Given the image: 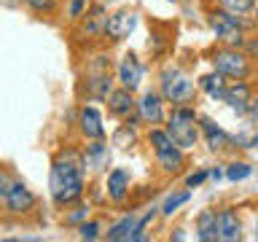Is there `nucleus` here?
<instances>
[{
	"label": "nucleus",
	"instance_id": "obj_33",
	"mask_svg": "<svg viewBox=\"0 0 258 242\" xmlns=\"http://www.w3.org/2000/svg\"><path fill=\"white\" fill-rule=\"evenodd\" d=\"M245 118L250 121V124H255V127H258V94H253V100H250V105H247V113H245Z\"/></svg>",
	"mask_w": 258,
	"mask_h": 242
},
{
	"label": "nucleus",
	"instance_id": "obj_25",
	"mask_svg": "<svg viewBox=\"0 0 258 242\" xmlns=\"http://www.w3.org/2000/svg\"><path fill=\"white\" fill-rule=\"evenodd\" d=\"M191 199V189H183V191H172V194H169V197L164 199V202H161V205H159V213L161 215H172V213H177V210H180L183 205H185V202H188Z\"/></svg>",
	"mask_w": 258,
	"mask_h": 242
},
{
	"label": "nucleus",
	"instance_id": "obj_24",
	"mask_svg": "<svg viewBox=\"0 0 258 242\" xmlns=\"http://www.w3.org/2000/svg\"><path fill=\"white\" fill-rule=\"evenodd\" d=\"M215 8H223L234 16H250L255 11V0H213Z\"/></svg>",
	"mask_w": 258,
	"mask_h": 242
},
{
	"label": "nucleus",
	"instance_id": "obj_11",
	"mask_svg": "<svg viewBox=\"0 0 258 242\" xmlns=\"http://www.w3.org/2000/svg\"><path fill=\"white\" fill-rule=\"evenodd\" d=\"M105 22H108V8L94 0V6L81 19V27L76 35L81 40H105Z\"/></svg>",
	"mask_w": 258,
	"mask_h": 242
},
{
	"label": "nucleus",
	"instance_id": "obj_7",
	"mask_svg": "<svg viewBox=\"0 0 258 242\" xmlns=\"http://www.w3.org/2000/svg\"><path fill=\"white\" fill-rule=\"evenodd\" d=\"M81 86L86 89L89 100H108V94L113 92V78H110V56L100 54L97 62H89L86 76L81 81Z\"/></svg>",
	"mask_w": 258,
	"mask_h": 242
},
{
	"label": "nucleus",
	"instance_id": "obj_31",
	"mask_svg": "<svg viewBox=\"0 0 258 242\" xmlns=\"http://www.w3.org/2000/svg\"><path fill=\"white\" fill-rule=\"evenodd\" d=\"M19 183V175L11 172V169H0V202L8 197V191Z\"/></svg>",
	"mask_w": 258,
	"mask_h": 242
},
{
	"label": "nucleus",
	"instance_id": "obj_6",
	"mask_svg": "<svg viewBox=\"0 0 258 242\" xmlns=\"http://www.w3.org/2000/svg\"><path fill=\"white\" fill-rule=\"evenodd\" d=\"M210 65H213V70H218L229 81L250 78V73H253V65H250V56L245 54V48L221 46V43H218V48L210 51Z\"/></svg>",
	"mask_w": 258,
	"mask_h": 242
},
{
	"label": "nucleus",
	"instance_id": "obj_3",
	"mask_svg": "<svg viewBox=\"0 0 258 242\" xmlns=\"http://www.w3.org/2000/svg\"><path fill=\"white\" fill-rule=\"evenodd\" d=\"M159 92L164 97V102H169L172 108L175 105H194V100L199 94V84L180 65L169 62L159 70Z\"/></svg>",
	"mask_w": 258,
	"mask_h": 242
},
{
	"label": "nucleus",
	"instance_id": "obj_12",
	"mask_svg": "<svg viewBox=\"0 0 258 242\" xmlns=\"http://www.w3.org/2000/svg\"><path fill=\"white\" fill-rule=\"evenodd\" d=\"M135 116L140 118V124H148V127L164 124L167 113H164V97H161V92H145L140 100H137Z\"/></svg>",
	"mask_w": 258,
	"mask_h": 242
},
{
	"label": "nucleus",
	"instance_id": "obj_10",
	"mask_svg": "<svg viewBox=\"0 0 258 242\" xmlns=\"http://www.w3.org/2000/svg\"><path fill=\"white\" fill-rule=\"evenodd\" d=\"M38 205V197H35V191L27 189V183L19 180L14 186L11 191H8V197L3 199V210L8 215H14V218H22V215H30L32 210H35Z\"/></svg>",
	"mask_w": 258,
	"mask_h": 242
},
{
	"label": "nucleus",
	"instance_id": "obj_16",
	"mask_svg": "<svg viewBox=\"0 0 258 242\" xmlns=\"http://www.w3.org/2000/svg\"><path fill=\"white\" fill-rule=\"evenodd\" d=\"M129 183H132V175H129L126 167H113L108 177H105V194L113 205H124L129 197Z\"/></svg>",
	"mask_w": 258,
	"mask_h": 242
},
{
	"label": "nucleus",
	"instance_id": "obj_21",
	"mask_svg": "<svg viewBox=\"0 0 258 242\" xmlns=\"http://www.w3.org/2000/svg\"><path fill=\"white\" fill-rule=\"evenodd\" d=\"M199 92L202 94H207L210 100H218V102H223V94H226V86H229V78L221 76L218 70L213 73H205V76H199Z\"/></svg>",
	"mask_w": 258,
	"mask_h": 242
},
{
	"label": "nucleus",
	"instance_id": "obj_38",
	"mask_svg": "<svg viewBox=\"0 0 258 242\" xmlns=\"http://www.w3.org/2000/svg\"><path fill=\"white\" fill-rule=\"evenodd\" d=\"M255 239H258V226H255Z\"/></svg>",
	"mask_w": 258,
	"mask_h": 242
},
{
	"label": "nucleus",
	"instance_id": "obj_29",
	"mask_svg": "<svg viewBox=\"0 0 258 242\" xmlns=\"http://www.w3.org/2000/svg\"><path fill=\"white\" fill-rule=\"evenodd\" d=\"M76 231H78L81 239H89V242H92V239H100V237H102V223H100V221H89V218H86V221L81 223Z\"/></svg>",
	"mask_w": 258,
	"mask_h": 242
},
{
	"label": "nucleus",
	"instance_id": "obj_9",
	"mask_svg": "<svg viewBox=\"0 0 258 242\" xmlns=\"http://www.w3.org/2000/svg\"><path fill=\"white\" fill-rule=\"evenodd\" d=\"M137 27V11L135 8H118V11L108 14V22H105V40L108 43H121L135 32Z\"/></svg>",
	"mask_w": 258,
	"mask_h": 242
},
{
	"label": "nucleus",
	"instance_id": "obj_22",
	"mask_svg": "<svg viewBox=\"0 0 258 242\" xmlns=\"http://www.w3.org/2000/svg\"><path fill=\"white\" fill-rule=\"evenodd\" d=\"M197 237L202 242L218 239V210H202L197 218Z\"/></svg>",
	"mask_w": 258,
	"mask_h": 242
},
{
	"label": "nucleus",
	"instance_id": "obj_14",
	"mask_svg": "<svg viewBox=\"0 0 258 242\" xmlns=\"http://www.w3.org/2000/svg\"><path fill=\"white\" fill-rule=\"evenodd\" d=\"M81 161H84V169L92 175H100V172H108L110 167V145L102 140H92L81 151Z\"/></svg>",
	"mask_w": 258,
	"mask_h": 242
},
{
	"label": "nucleus",
	"instance_id": "obj_39",
	"mask_svg": "<svg viewBox=\"0 0 258 242\" xmlns=\"http://www.w3.org/2000/svg\"><path fill=\"white\" fill-rule=\"evenodd\" d=\"M169 3H177V0H169Z\"/></svg>",
	"mask_w": 258,
	"mask_h": 242
},
{
	"label": "nucleus",
	"instance_id": "obj_17",
	"mask_svg": "<svg viewBox=\"0 0 258 242\" xmlns=\"http://www.w3.org/2000/svg\"><path fill=\"white\" fill-rule=\"evenodd\" d=\"M250 100H253V86L247 84V78H242V81H231V84L226 86L223 102L229 105V110H234L237 116H245V113H247Z\"/></svg>",
	"mask_w": 258,
	"mask_h": 242
},
{
	"label": "nucleus",
	"instance_id": "obj_26",
	"mask_svg": "<svg viewBox=\"0 0 258 242\" xmlns=\"http://www.w3.org/2000/svg\"><path fill=\"white\" fill-rule=\"evenodd\" d=\"M250 175H253V164H247V161H242V159H234L226 164V177H229L231 183L247 180Z\"/></svg>",
	"mask_w": 258,
	"mask_h": 242
},
{
	"label": "nucleus",
	"instance_id": "obj_13",
	"mask_svg": "<svg viewBox=\"0 0 258 242\" xmlns=\"http://www.w3.org/2000/svg\"><path fill=\"white\" fill-rule=\"evenodd\" d=\"M118 84L124 89H132V92H137V89L143 86V78H145V65L140 62V56H137L135 51H126L124 56L118 59Z\"/></svg>",
	"mask_w": 258,
	"mask_h": 242
},
{
	"label": "nucleus",
	"instance_id": "obj_2",
	"mask_svg": "<svg viewBox=\"0 0 258 242\" xmlns=\"http://www.w3.org/2000/svg\"><path fill=\"white\" fill-rule=\"evenodd\" d=\"M207 27L213 30L215 40L221 46H234V48H242L245 46V38H247V30L250 27H258L255 19H247V16H234L223 8H207Z\"/></svg>",
	"mask_w": 258,
	"mask_h": 242
},
{
	"label": "nucleus",
	"instance_id": "obj_8",
	"mask_svg": "<svg viewBox=\"0 0 258 242\" xmlns=\"http://www.w3.org/2000/svg\"><path fill=\"white\" fill-rule=\"evenodd\" d=\"M105 239H110V242H143V239H148V234L143 229V215H137V213L121 215L116 223L108 226Z\"/></svg>",
	"mask_w": 258,
	"mask_h": 242
},
{
	"label": "nucleus",
	"instance_id": "obj_23",
	"mask_svg": "<svg viewBox=\"0 0 258 242\" xmlns=\"http://www.w3.org/2000/svg\"><path fill=\"white\" fill-rule=\"evenodd\" d=\"M135 121H140V118H135ZM135 121L126 118L124 124H118L113 137H110V145H116V148H135L137 145V124Z\"/></svg>",
	"mask_w": 258,
	"mask_h": 242
},
{
	"label": "nucleus",
	"instance_id": "obj_4",
	"mask_svg": "<svg viewBox=\"0 0 258 242\" xmlns=\"http://www.w3.org/2000/svg\"><path fill=\"white\" fill-rule=\"evenodd\" d=\"M164 129L183 151H191L202 137L199 113L194 110V105H175V108L169 110V116L164 118Z\"/></svg>",
	"mask_w": 258,
	"mask_h": 242
},
{
	"label": "nucleus",
	"instance_id": "obj_28",
	"mask_svg": "<svg viewBox=\"0 0 258 242\" xmlns=\"http://www.w3.org/2000/svg\"><path fill=\"white\" fill-rule=\"evenodd\" d=\"M22 3L38 16H51L56 11V6H59V0H22Z\"/></svg>",
	"mask_w": 258,
	"mask_h": 242
},
{
	"label": "nucleus",
	"instance_id": "obj_15",
	"mask_svg": "<svg viewBox=\"0 0 258 242\" xmlns=\"http://www.w3.org/2000/svg\"><path fill=\"white\" fill-rule=\"evenodd\" d=\"M199 129H202V137H205L207 148L213 153H223V151L234 148V137L210 116H199Z\"/></svg>",
	"mask_w": 258,
	"mask_h": 242
},
{
	"label": "nucleus",
	"instance_id": "obj_35",
	"mask_svg": "<svg viewBox=\"0 0 258 242\" xmlns=\"http://www.w3.org/2000/svg\"><path fill=\"white\" fill-rule=\"evenodd\" d=\"M221 177H226V167H213L210 169V180H221Z\"/></svg>",
	"mask_w": 258,
	"mask_h": 242
},
{
	"label": "nucleus",
	"instance_id": "obj_18",
	"mask_svg": "<svg viewBox=\"0 0 258 242\" xmlns=\"http://www.w3.org/2000/svg\"><path fill=\"white\" fill-rule=\"evenodd\" d=\"M78 132L84 140H102L105 137V124H102V113L94 105H84L78 110Z\"/></svg>",
	"mask_w": 258,
	"mask_h": 242
},
{
	"label": "nucleus",
	"instance_id": "obj_1",
	"mask_svg": "<svg viewBox=\"0 0 258 242\" xmlns=\"http://www.w3.org/2000/svg\"><path fill=\"white\" fill-rule=\"evenodd\" d=\"M86 194V169L78 151H59L48 169V197L54 207H70Z\"/></svg>",
	"mask_w": 258,
	"mask_h": 242
},
{
	"label": "nucleus",
	"instance_id": "obj_30",
	"mask_svg": "<svg viewBox=\"0 0 258 242\" xmlns=\"http://www.w3.org/2000/svg\"><path fill=\"white\" fill-rule=\"evenodd\" d=\"M86 218H89V205H78V202H76V207H73L70 213L64 215L62 223H64V226H76V229H78V226L84 223Z\"/></svg>",
	"mask_w": 258,
	"mask_h": 242
},
{
	"label": "nucleus",
	"instance_id": "obj_36",
	"mask_svg": "<svg viewBox=\"0 0 258 242\" xmlns=\"http://www.w3.org/2000/svg\"><path fill=\"white\" fill-rule=\"evenodd\" d=\"M250 148H255V151H258V129L253 132V137H250Z\"/></svg>",
	"mask_w": 258,
	"mask_h": 242
},
{
	"label": "nucleus",
	"instance_id": "obj_34",
	"mask_svg": "<svg viewBox=\"0 0 258 242\" xmlns=\"http://www.w3.org/2000/svg\"><path fill=\"white\" fill-rule=\"evenodd\" d=\"M242 48H245V54L250 56V59H255V56H258V35L245 38V46H242Z\"/></svg>",
	"mask_w": 258,
	"mask_h": 242
},
{
	"label": "nucleus",
	"instance_id": "obj_40",
	"mask_svg": "<svg viewBox=\"0 0 258 242\" xmlns=\"http://www.w3.org/2000/svg\"><path fill=\"white\" fill-rule=\"evenodd\" d=\"M0 205H3V202H0Z\"/></svg>",
	"mask_w": 258,
	"mask_h": 242
},
{
	"label": "nucleus",
	"instance_id": "obj_5",
	"mask_svg": "<svg viewBox=\"0 0 258 242\" xmlns=\"http://www.w3.org/2000/svg\"><path fill=\"white\" fill-rule=\"evenodd\" d=\"M148 145L156 156V167L164 175H180L185 167V151L177 145L164 127H151L148 129Z\"/></svg>",
	"mask_w": 258,
	"mask_h": 242
},
{
	"label": "nucleus",
	"instance_id": "obj_20",
	"mask_svg": "<svg viewBox=\"0 0 258 242\" xmlns=\"http://www.w3.org/2000/svg\"><path fill=\"white\" fill-rule=\"evenodd\" d=\"M218 239L221 242H239L242 239V221L237 210L223 207L218 210Z\"/></svg>",
	"mask_w": 258,
	"mask_h": 242
},
{
	"label": "nucleus",
	"instance_id": "obj_37",
	"mask_svg": "<svg viewBox=\"0 0 258 242\" xmlns=\"http://www.w3.org/2000/svg\"><path fill=\"white\" fill-rule=\"evenodd\" d=\"M253 19H255V24H258V3H255V11H253Z\"/></svg>",
	"mask_w": 258,
	"mask_h": 242
},
{
	"label": "nucleus",
	"instance_id": "obj_27",
	"mask_svg": "<svg viewBox=\"0 0 258 242\" xmlns=\"http://www.w3.org/2000/svg\"><path fill=\"white\" fill-rule=\"evenodd\" d=\"M92 6H94V0H68L64 14H68L70 22H81V19H84V14H86Z\"/></svg>",
	"mask_w": 258,
	"mask_h": 242
},
{
	"label": "nucleus",
	"instance_id": "obj_32",
	"mask_svg": "<svg viewBox=\"0 0 258 242\" xmlns=\"http://www.w3.org/2000/svg\"><path fill=\"white\" fill-rule=\"evenodd\" d=\"M205 180H210V169H197V172L185 175V189H199Z\"/></svg>",
	"mask_w": 258,
	"mask_h": 242
},
{
	"label": "nucleus",
	"instance_id": "obj_19",
	"mask_svg": "<svg viewBox=\"0 0 258 242\" xmlns=\"http://www.w3.org/2000/svg\"><path fill=\"white\" fill-rule=\"evenodd\" d=\"M105 102H108V113H110V116H116L121 121H126L132 113H137V100H135L132 89H124V86L113 89Z\"/></svg>",
	"mask_w": 258,
	"mask_h": 242
}]
</instances>
